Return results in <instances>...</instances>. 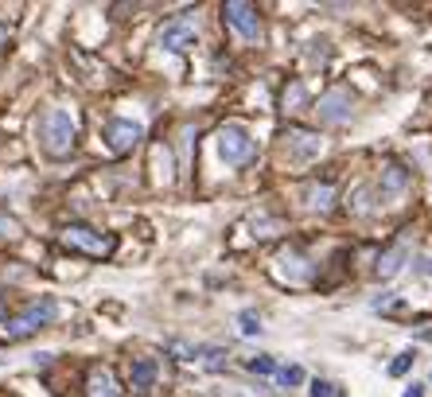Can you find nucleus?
<instances>
[{"label": "nucleus", "mask_w": 432, "mask_h": 397, "mask_svg": "<svg viewBox=\"0 0 432 397\" xmlns=\"http://www.w3.org/2000/svg\"><path fill=\"white\" fill-rule=\"evenodd\" d=\"M39 141H43V152L63 160V156L74 152V117L67 110H47L39 121Z\"/></svg>", "instance_id": "1"}, {"label": "nucleus", "mask_w": 432, "mask_h": 397, "mask_svg": "<svg viewBox=\"0 0 432 397\" xmlns=\"http://www.w3.org/2000/svg\"><path fill=\"white\" fill-rule=\"evenodd\" d=\"M20 234H24V226H20V219H12L8 211H0V245H4V242H16Z\"/></svg>", "instance_id": "15"}, {"label": "nucleus", "mask_w": 432, "mask_h": 397, "mask_svg": "<svg viewBox=\"0 0 432 397\" xmlns=\"http://www.w3.org/2000/svg\"><path fill=\"white\" fill-rule=\"evenodd\" d=\"M86 397H121L117 378H113V374L105 370V366L90 370V378H86Z\"/></svg>", "instance_id": "10"}, {"label": "nucleus", "mask_w": 432, "mask_h": 397, "mask_svg": "<svg viewBox=\"0 0 432 397\" xmlns=\"http://www.w3.org/2000/svg\"><path fill=\"white\" fill-rule=\"evenodd\" d=\"M351 93L347 90H327L320 98V105H315V113H320L323 125H343V121H351Z\"/></svg>", "instance_id": "9"}, {"label": "nucleus", "mask_w": 432, "mask_h": 397, "mask_svg": "<svg viewBox=\"0 0 432 397\" xmlns=\"http://www.w3.org/2000/svg\"><path fill=\"white\" fill-rule=\"evenodd\" d=\"M405 183H409V171L401 168V164H390V168H386V179H381V191H386V195H398Z\"/></svg>", "instance_id": "14"}, {"label": "nucleus", "mask_w": 432, "mask_h": 397, "mask_svg": "<svg viewBox=\"0 0 432 397\" xmlns=\"http://www.w3.org/2000/svg\"><path fill=\"white\" fill-rule=\"evenodd\" d=\"M280 148H284L288 164H308V160H315V156H320L323 141H320V133H312V129L288 125L284 136H280Z\"/></svg>", "instance_id": "5"}, {"label": "nucleus", "mask_w": 432, "mask_h": 397, "mask_svg": "<svg viewBox=\"0 0 432 397\" xmlns=\"http://www.w3.org/2000/svg\"><path fill=\"white\" fill-rule=\"evenodd\" d=\"M207 370H214V374H218V370H226V355H222V351H207Z\"/></svg>", "instance_id": "20"}, {"label": "nucleus", "mask_w": 432, "mask_h": 397, "mask_svg": "<svg viewBox=\"0 0 432 397\" xmlns=\"http://www.w3.org/2000/svg\"><path fill=\"white\" fill-rule=\"evenodd\" d=\"M140 125L136 121H121V117H113V121H105V144H110V152H117V156H125V152H133L136 144H140Z\"/></svg>", "instance_id": "8"}, {"label": "nucleus", "mask_w": 432, "mask_h": 397, "mask_svg": "<svg viewBox=\"0 0 432 397\" xmlns=\"http://www.w3.org/2000/svg\"><path fill=\"white\" fill-rule=\"evenodd\" d=\"M195 32H199V20L195 16H176L160 27L156 35V47L160 51H187L191 43H195Z\"/></svg>", "instance_id": "6"}, {"label": "nucleus", "mask_w": 432, "mask_h": 397, "mask_svg": "<svg viewBox=\"0 0 432 397\" xmlns=\"http://www.w3.org/2000/svg\"><path fill=\"white\" fill-rule=\"evenodd\" d=\"M254 152H257V144H254V136L246 133L242 125H222L218 129V156L226 164H249L254 160Z\"/></svg>", "instance_id": "4"}, {"label": "nucleus", "mask_w": 432, "mask_h": 397, "mask_svg": "<svg viewBox=\"0 0 432 397\" xmlns=\"http://www.w3.org/2000/svg\"><path fill=\"white\" fill-rule=\"evenodd\" d=\"M237 323H242V335H257V331H261V315L257 312H242Z\"/></svg>", "instance_id": "17"}, {"label": "nucleus", "mask_w": 432, "mask_h": 397, "mask_svg": "<svg viewBox=\"0 0 432 397\" xmlns=\"http://www.w3.org/2000/svg\"><path fill=\"white\" fill-rule=\"evenodd\" d=\"M277 378H280V386H300V382H304V370H300V366H284Z\"/></svg>", "instance_id": "18"}, {"label": "nucleus", "mask_w": 432, "mask_h": 397, "mask_svg": "<svg viewBox=\"0 0 432 397\" xmlns=\"http://www.w3.org/2000/svg\"><path fill=\"white\" fill-rule=\"evenodd\" d=\"M55 315H59V304H55V300H35V304H27L20 315H8V320L0 323V339H8V343L27 339V335H35L39 327H47Z\"/></svg>", "instance_id": "2"}, {"label": "nucleus", "mask_w": 432, "mask_h": 397, "mask_svg": "<svg viewBox=\"0 0 432 397\" xmlns=\"http://www.w3.org/2000/svg\"><path fill=\"white\" fill-rule=\"evenodd\" d=\"M405 397H424V386H409V389H405Z\"/></svg>", "instance_id": "22"}, {"label": "nucleus", "mask_w": 432, "mask_h": 397, "mask_svg": "<svg viewBox=\"0 0 432 397\" xmlns=\"http://www.w3.org/2000/svg\"><path fill=\"white\" fill-rule=\"evenodd\" d=\"M405 245H393V249H386V254L378 257V277L386 280V277H393V273L401 269V265H405Z\"/></svg>", "instance_id": "13"}, {"label": "nucleus", "mask_w": 432, "mask_h": 397, "mask_svg": "<svg viewBox=\"0 0 432 397\" xmlns=\"http://www.w3.org/2000/svg\"><path fill=\"white\" fill-rule=\"evenodd\" d=\"M156 374H160L156 358H136V363H133V370H129V382H133V389H152Z\"/></svg>", "instance_id": "11"}, {"label": "nucleus", "mask_w": 432, "mask_h": 397, "mask_svg": "<svg viewBox=\"0 0 432 397\" xmlns=\"http://www.w3.org/2000/svg\"><path fill=\"white\" fill-rule=\"evenodd\" d=\"M4 39H8V27H0V43H4Z\"/></svg>", "instance_id": "23"}, {"label": "nucleus", "mask_w": 432, "mask_h": 397, "mask_svg": "<svg viewBox=\"0 0 432 397\" xmlns=\"http://www.w3.org/2000/svg\"><path fill=\"white\" fill-rule=\"evenodd\" d=\"M312 397H335V386H327V382H312Z\"/></svg>", "instance_id": "21"}, {"label": "nucleus", "mask_w": 432, "mask_h": 397, "mask_svg": "<svg viewBox=\"0 0 432 397\" xmlns=\"http://www.w3.org/2000/svg\"><path fill=\"white\" fill-rule=\"evenodd\" d=\"M63 245L78 249V254H90V257H110L117 249V237L102 234V230H93V226H82V222H70L63 230Z\"/></svg>", "instance_id": "3"}, {"label": "nucleus", "mask_w": 432, "mask_h": 397, "mask_svg": "<svg viewBox=\"0 0 432 397\" xmlns=\"http://www.w3.org/2000/svg\"><path fill=\"white\" fill-rule=\"evenodd\" d=\"M222 16H226V24L234 27L242 39H257V35H261V16H257V8L246 4V0H230V4H222Z\"/></svg>", "instance_id": "7"}, {"label": "nucleus", "mask_w": 432, "mask_h": 397, "mask_svg": "<svg viewBox=\"0 0 432 397\" xmlns=\"http://www.w3.org/2000/svg\"><path fill=\"white\" fill-rule=\"evenodd\" d=\"M249 370H254V374H273V370H277V363H273V358L269 355H257V358H249Z\"/></svg>", "instance_id": "19"}, {"label": "nucleus", "mask_w": 432, "mask_h": 397, "mask_svg": "<svg viewBox=\"0 0 432 397\" xmlns=\"http://www.w3.org/2000/svg\"><path fill=\"white\" fill-rule=\"evenodd\" d=\"M304 203L312 207V211H331V203H335V187L331 183H308Z\"/></svg>", "instance_id": "12"}, {"label": "nucleus", "mask_w": 432, "mask_h": 397, "mask_svg": "<svg viewBox=\"0 0 432 397\" xmlns=\"http://www.w3.org/2000/svg\"><path fill=\"white\" fill-rule=\"evenodd\" d=\"M413 363H417V355H413V351H401V355L390 363V374H393V378H401V374H409V370H413Z\"/></svg>", "instance_id": "16"}]
</instances>
